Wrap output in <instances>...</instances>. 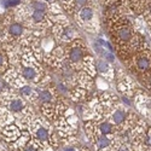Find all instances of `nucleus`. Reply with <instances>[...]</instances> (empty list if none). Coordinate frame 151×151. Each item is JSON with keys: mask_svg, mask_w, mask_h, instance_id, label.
<instances>
[{"mask_svg": "<svg viewBox=\"0 0 151 151\" xmlns=\"http://www.w3.org/2000/svg\"><path fill=\"white\" fill-rule=\"evenodd\" d=\"M87 90L82 88V87L80 86H74L70 88V93H69V98L70 100H73L74 103H82L86 100L87 98Z\"/></svg>", "mask_w": 151, "mask_h": 151, "instance_id": "a211bd4d", "label": "nucleus"}, {"mask_svg": "<svg viewBox=\"0 0 151 151\" xmlns=\"http://www.w3.org/2000/svg\"><path fill=\"white\" fill-rule=\"evenodd\" d=\"M9 68H10V60H9L6 51L1 45V47H0V73L4 74Z\"/></svg>", "mask_w": 151, "mask_h": 151, "instance_id": "5701e85b", "label": "nucleus"}, {"mask_svg": "<svg viewBox=\"0 0 151 151\" xmlns=\"http://www.w3.org/2000/svg\"><path fill=\"white\" fill-rule=\"evenodd\" d=\"M76 86H80L88 91L94 86V78H92L83 70H79L76 73Z\"/></svg>", "mask_w": 151, "mask_h": 151, "instance_id": "f3484780", "label": "nucleus"}, {"mask_svg": "<svg viewBox=\"0 0 151 151\" xmlns=\"http://www.w3.org/2000/svg\"><path fill=\"white\" fill-rule=\"evenodd\" d=\"M50 30H51L52 37L57 41V44H60V45H67L80 37L79 30L73 24L69 23L67 17L53 23Z\"/></svg>", "mask_w": 151, "mask_h": 151, "instance_id": "39448f33", "label": "nucleus"}, {"mask_svg": "<svg viewBox=\"0 0 151 151\" xmlns=\"http://www.w3.org/2000/svg\"><path fill=\"white\" fill-rule=\"evenodd\" d=\"M28 132L30 135L39 142L46 151H55L51 146V121H48L42 115L35 116L29 124Z\"/></svg>", "mask_w": 151, "mask_h": 151, "instance_id": "7ed1b4c3", "label": "nucleus"}, {"mask_svg": "<svg viewBox=\"0 0 151 151\" xmlns=\"http://www.w3.org/2000/svg\"><path fill=\"white\" fill-rule=\"evenodd\" d=\"M64 50H65V62L76 71L81 70L85 58L90 55V50L87 47L86 42L81 37H79V39L64 45Z\"/></svg>", "mask_w": 151, "mask_h": 151, "instance_id": "20e7f679", "label": "nucleus"}, {"mask_svg": "<svg viewBox=\"0 0 151 151\" xmlns=\"http://www.w3.org/2000/svg\"><path fill=\"white\" fill-rule=\"evenodd\" d=\"M93 50H94V52L97 53L98 57L105 59V60L109 62V63L115 62L116 56L114 55V52H112V51H110V50H108V48H105V47H103V46H100V45H98V44H96V42L93 44Z\"/></svg>", "mask_w": 151, "mask_h": 151, "instance_id": "aec40b11", "label": "nucleus"}, {"mask_svg": "<svg viewBox=\"0 0 151 151\" xmlns=\"http://www.w3.org/2000/svg\"><path fill=\"white\" fill-rule=\"evenodd\" d=\"M109 151H132V149H131V145L128 143L123 142L121 138L116 137L114 144H112V146L110 147Z\"/></svg>", "mask_w": 151, "mask_h": 151, "instance_id": "4be33fe9", "label": "nucleus"}, {"mask_svg": "<svg viewBox=\"0 0 151 151\" xmlns=\"http://www.w3.org/2000/svg\"><path fill=\"white\" fill-rule=\"evenodd\" d=\"M108 30L121 60L128 59L134 53L149 47L144 36L137 32L134 23L126 15H115L106 18Z\"/></svg>", "mask_w": 151, "mask_h": 151, "instance_id": "f257e3e1", "label": "nucleus"}, {"mask_svg": "<svg viewBox=\"0 0 151 151\" xmlns=\"http://www.w3.org/2000/svg\"><path fill=\"white\" fill-rule=\"evenodd\" d=\"M15 18L21 22L26 28L34 30L44 35L47 29H51L52 21L50 18V14L45 11H39L32 9L27 3H22L18 7L12 10Z\"/></svg>", "mask_w": 151, "mask_h": 151, "instance_id": "f03ea898", "label": "nucleus"}, {"mask_svg": "<svg viewBox=\"0 0 151 151\" xmlns=\"http://www.w3.org/2000/svg\"><path fill=\"white\" fill-rule=\"evenodd\" d=\"M18 151H46L44 147H42V145L37 142L36 139H34V138L30 135V139L24 144Z\"/></svg>", "mask_w": 151, "mask_h": 151, "instance_id": "412c9836", "label": "nucleus"}, {"mask_svg": "<svg viewBox=\"0 0 151 151\" xmlns=\"http://www.w3.org/2000/svg\"><path fill=\"white\" fill-rule=\"evenodd\" d=\"M132 151H151V126L147 129L131 142Z\"/></svg>", "mask_w": 151, "mask_h": 151, "instance_id": "f8f14e48", "label": "nucleus"}, {"mask_svg": "<svg viewBox=\"0 0 151 151\" xmlns=\"http://www.w3.org/2000/svg\"><path fill=\"white\" fill-rule=\"evenodd\" d=\"M142 16V18H143V21L147 24L149 27H151V3L147 5V7L144 10V12L140 15Z\"/></svg>", "mask_w": 151, "mask_h": 151, "instance_id": "b1692460", "label": "nucleus"}, {"mask_svg": "<svg viewBox=\"0 0 151 151\" xmlns=\"http://www.w3.org/2000/svg\"><path fill=\"white\" fill-rule=\"evenodd\" d=\"M150 3L151 0H128V6L132 14L140 16Z\"/></svg>", "mask_w": 151, "mask_h": 151, "instance_id": "6ab92c4d", "label": "nucleus"}, {"mask_svg": "<svg viewBox=\"0 0 151 151\" xmlns=\"http://www.w3.org/2000/svg\"><path fill=\"white\" fill-rule=\"evenodd\" d=\"M124 65L137 76L146 74L151 70V48L146 47L142 51L134 53L128 59L123 60Z\"/></svg>", "mask_w": 151, "mask_h": 151, "instance_id": "423d86ee", "label": "nucleus"}, {"mask_svg": "<svg viewBox=\"0 0 151 151\" xmlns=\"http://www.w3.org/2000/svg\"><path fill=\"white\" fill-rule=\"evenodd\" d=\"M79 151H91V150H90L88 147H87V146H85V145H81Z\"/></svg>", "mask_w": 151, "mask_h": 151, "instance_id": "393cba45", "label": "nucleus"}, {"mask_svg": "<svg viewBox=\"0 0 151 151\" xmlns=\"http://www.w3.org/2000/svg\"><path fill=\"white\" fill-rule=\"evenodd\" d=\"M21 134H22V131L19 129V127L16 123H10L7 126H4V127L0 129V137H1L7 144L15 143L21 137Z\"/></svg>", "mask_w": 151, "mask_h": 151, "instance_id": "ddd939ff", "label": "nucleus"}, {"mask_svg": "<svg viewBox=\"0 0 151 151\" xmlns=\"http://www.w3.org/2000/svg\"><path fill=\"white\" fill-rule=\"evenodd\" d=\"M128 114H129V110L127 109V106L123 105L121 103V100H119L114 106L105 112L103 117L110 121L117 128L119 126H121L126 121V119L128 117Z\"/></svg>", "mask_w": 151, "mask_h": 151, "instance_id": "1a4fd4ad", "label": "nucleus"}, {"mask_svg": "<svg viewBox=\"0 0 151 151\" xmlns=\"http://www.w3.org/2000/svg\"><path fill=\"white\" fill-rule=\"evenodd\" d=\"M59 4L63 11L68 12L69 15H74L81 7L90 4V0H59Z\"/></svg>", "mask_w": 151, "mask_h": 151, "instance_id": "dca6fc26", "label": "nucleus"}, {"mask_svg": "<svg viewBox=\"0 0 151 151\" xmlns=\"http://www.w3.org/2000/svg\"><path fill=\"white\" fill-rule=\"evenodd\" d=\"M117 135H98L91 142L96 151H109Z\"/></svg>", "mask_w": 151, "mask_h": 151, "instance_id": "2eb2a0df", "label": "nucleus"}, {"mask_svg": "<svg viewBox=\"0 0 151 151\" xmlns=\"http://www.w3.org/2000/svg\"><path fill=\"white\" fill-rule=\"evenodd\" d=\"M17 92L28 104H30V105H35L36 104L37 91H36L35 85L26 83V85H23L22 87H19V88L17 90Z\"/></svg>", "mask_w": 151, "mask_h": 151, "instance_id": "4468645a", "label": "nucleus"}, {"mask_svg": "<svg viewBox=\"0 0 151 151\" xmlns=\"http://www.w3.org/2000/svg\"><path fill=\"white\" fill-rule=\"evenodd\" d=\"M114 80H116L117 91L122 96H128V97L133 98V96L138 91L137 86H135V81L131 76H128L123 69H115V79Z\"/></svg>", "mask_w": 151, "mask_h": 151, "instance_id": "6e6552de", "label": "nucleus"}, {"mask_svg": "<svg viewBox=\"0 0 151 151\" xmlns=\"http://www.w3.org/2000/svg\"><path fill=\"white\" fill-rule=\"evenodd\" d=\"M45 63L53 69H59L60 65L65 62V50L64 45L57 44L51 51L47 52V55L44 58Z\"/></svg>", "mask_w": 151, "mask_h": 151, "instance_id": "9d476101", "label": "nucleus"}, {"mask_svg": "<svg viewBox=\"0 0 151 151\" xmlns=\"http://www.w3.org/2000/svg\"><path fill=\"white\" fill-rule=\"evenodd\" d=\"M94 64H96L97 74L100 78H103L108 82H110L115 79V68L111 65V63L98 57V58H94Z\"/></svg>", "mask_w": 151, "mask_h": 151, "instance_id": "9b49d317", "label": "nucleus"}, {"mask_svg": "<svg viewBox=\"0 0 151 151\" xmlns=\"http://www.w3.org/2000/svg\"><path fill=\"white\" fill-rule=\"evenodd\" d=\"M78 26L88 33H97L99 29V22L97 18L96 10L92 5H86L73 15Z\"/></svg>", "mask_w": 151, "mask_h": 151, "instance_id": "0eeeda50", "label": "nucleus"}]
</instances>
